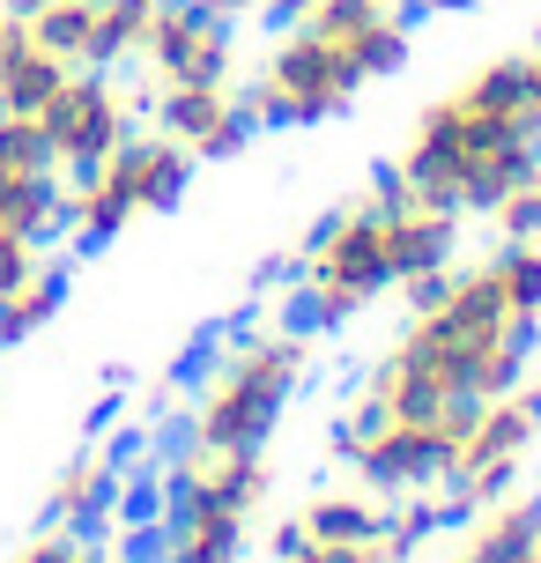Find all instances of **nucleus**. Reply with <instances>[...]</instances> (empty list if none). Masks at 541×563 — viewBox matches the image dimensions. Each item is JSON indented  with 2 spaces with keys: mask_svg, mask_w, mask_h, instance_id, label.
<instances>
[{
  "mask_svg": "<svg viewBox=\"0 0 541 563\" xmlns=\"http://www.w3.org/2000/svg\"><path fill=\"white\" fill-rule=\"evenodd\" d=\"M541 349V319L512 311V297L497 289L489 260L453 267L445 297L423 311H408L400 341L371 364L364 400L394 422H430L460 408V400H497L512 394Z\"/></svg>",
  "mask_w": 541,
  "mask_h": 563,
  "instance_id": "nucleus-1",
  "label": "nucleus"
},
{
  "mask_svg": "<svg viewBox=\"0 0 541 563\" xmlns=\"http://www.w3.org/2000/svg\"><path fill=\"white\" fill-rule=\"evenodd\" d=\"M305 371H312V334H297V327L230 334L200 371V394L186 408V438L194 445H267L283 430L297 386H305Z\"/></svg>",
  "mask_w": 541,
  "mask_h": 563,
  "instance_id": "nucleus-2",
  "label": "nucleus"
},
{
  "mask_svg": "<svg viewBox=\"0 0 541 563\" xmlns=\"http://www.w3.org/2000/svg\"><path fill=\"white\" fill-rule=\"evenodd\" d=\"M394 289V245H386V208L378 200H349L312 230V245L297 253V289L283 305V327L297 334H334L356 311H371Z\"/></svg>",
  "mask_w": 541,
  "mask_h": 563,
  "instance_id": "nucleus-3",
  "label": "nucleus"
},
{
  "mask_svg": "<svg viewBox=\"0 0 541 563\" xmlns=\"http://www.w3.org/2000/svg\"><path fill=\"white\" fill-rule=\"evenodd\" d=\"M356 97H364V82H356V67L342 59V45L319 37V30H305V23H283V37L260 59V75L245 82V112H253V126H267V134H289V126H327V119H342Z\"/></svg>",
  "mask_w": 541,
  "mask_h": 563,
  "instance_id": "nucleus-4",
  "label": "nucleus"
},
{
  "mask_svg": "<svg viewBox=\"0 0 541 563\" xmlns=\"http://www.w3.org/2000/svg\"><path fill=\"white\" fill-rule=\"evenodd\" d=\"M142 112H148V97H142L134 82H119L112 67H75V75L53 89V104L37 112L53 170H59V178H82V170H97V164L119 148V141L142 126Z\"/></svg>",
  "mask_w": 541,
  "mask_h": 563,
  "instance_id": "nucleus-5",
  "label": "nucleus"
},
{
  "mask_svg": "<svg viewBox=\"0 0 541 563\" xmlns=\"http://www.w3.org/2000/svg\"><path fill=\"white\" fill-rule=\"evenodd\" d=\"M334 460L364 482L371 497H423V489H445L453 482V438L438 422H371V430H334Z\"/></svg>",
  "mask_w": 541,
  "mask_h": 563,
  "instance_id": "nucleus-6",
  "label": "nucleus"
},
{
  "mask_svg": "<svg viewBox=\"0 0 541 563\" xmlns=\"http://www.w3.org/2000/svg\"><path fill=\"white\" fill-rule=\"evenodd\" d=\"M534 438H541V378H534V386L519 378L512 394H497V400L475 408V430L460 438V460H453V482H445V489H460L475 511L497 505V497L519 482Z\"/></svg>",
  "mask_w": 541,
  "mask_h": 563,
  "instance_id": "nucleus-7",
  "label": "nucleus"
},
{
  "mask_svg": "<svg viewBox=\"0 0 541 563\" xmlns=\"http://www.w3.org/2000/svg\"><path fill=\"white\" fill-rule=\"evenodd\" d=\"M134 67H148V89L172 82H238V23L208 15L200 0H156V23Z\"/></svg>",
  "mask_w": 541,
  "mask_h": 563,
  "instance_id": "nucleus-8",
  "label": "nucleus"
},
{
  "mask_svg": "<svg viewBox=\"0 0 541 563\" xmlns=\"http://www.w3.org/2000/svg\"><path fill=\"white\" fill-rule=\"evenodd\" d=\"M148 126H156V134H172L194 164H230V156H245V141L260 134L238 82H172V89H148Z\"/></svg>",
  "mask_w": 541,
  "mask_h": 563,
  "instance_id": "nucleus-9",
  "label": "nucleus"
},
{
  "mask_svg": "<svg viewBox=\"0 0 541 563\" xmlns=\"http://www.w3.org/2000/svg\"><path fill=\"white\" fill-rule=\"evenodd\" d=\"M245 549H253V511L216 505V497H186V489H164L148 563H245Z\"/></svg>",
  "mask_w": 541,
  "mask_h": 563,
  "instance_id": "nucleus-10",
  "label": "nucleus"
},
{
  "mask_svg": "<svg viewBox=\"0 0 541 563\" xmlns=\"http://www.w3.org/2000/svg\"><path fill=\"white\" fill-rule=\"evenodd\" d=\"M453 97L475 119L505 126V134H541V45H519V53L483 59Z\"/></svg>",
  "mask_w": 541,
  "mask_h": 563,
  "instance_id": "nucleus-11",
  "label": "nucleus"
},
{
  "mask_svg": "<svg viewBox=\"0 0 541 563\" xmlns=\"http://www.w3.org/2000/svg\"><path fill=\"white\" fill-rule=\"evenodd\" d=\"M119 511H126V467H119L104 445H82V452H75V460L53 475V489H45V519L75 527V534L112 527Z\"/></svg>",
  "mask_w": 541,
  "mask_h": 563,
  "instance_id": "nucleus-12",
  "label": "nucleus"
},
{
  "mask_svg": "<svg viewBox=\"0 0 541 563\" xmlns=\"http://www.w3.org/2000/svg\"><path fill=\"white\" fill-rule=\"evenodd\" d=\"M104 164L126 178V194H134V208H142V216H172L178 200L194 194V170H200L194 156H186L172 134H156V126H134V134L119 141Z\"/></svg>",
  "mask_w": 541,
  "mask_h": 563,
  "instance_id": "nucleus-13",
  "label": "nucleus"
},
{
  "mask_svg": "<svg viewBox=\"0 0 541 563\" xmlns=\"http://www.w3.org/2000/svg\"><path fill=\"white\" fill-rule=\"evenodd\" d=\"M75 67L30 30L23 8H0V112H45Z\"/></svg>",
  "mask_w": 541,
  "mask_h": 563,
  "instance_id": "nucleus-14",
  "label": "nucleus"
},
{
  "mask_svg": "<svg viewBox=\"0 0 541 563\" xmlns=\"http://www.w3.org/2000/svg\"><path fill=\"white\" fill-rule=\"evenodd\" d=\"M386 245H394V289L416 275L453 267L460 260V208H430V200L386 208Z\"/></svg>",
  "mask_w": 541,
  "mask_h": 563,
  "instance_id": "nucleus-15",
  "label": "nucleus"
},
{
  "mask_svg": "<svg viewBox=\"0 0 541 563\" xmlns=\"http://www.w3.org/2000/svg\"><path fill=\"white\" fill-rule=\"evenodd\" d=\"M134 223H142V208H134V194H126V178L112 164L67 178V245L75 253H97V245L126 238Z\"/></svg>",
  "mask_w": 541,
  "mask_h": 563,
  "instance_id": "nucleus-16",
  "label": "nucleus"
},
{
  "mask_svg": "<svg viewBox=\"0 0 541 563\" xmlns=\"http://www.w3.org/2000/svg\"><path fill=\"white\" fill-rule=\"evenodd\" d=\"M467 563H541V497H497L467 519V541H460Z\"/></svg>",
  "mask_w": 541,
  "mask_h": 563,
  "instance_id": "nucleus-17",
  "label": "nucleus"
},
{
  "mask_svg": "<svg viewBox=\"0 0 541 563\" xmlns=\"http://www.w3.org/2000/svg\"><path fill=\"white\" fill-rule=\"evenodd\" d=\"M0 223L23 238H67V178L59 170H0Z\"/></svg>",
  "mask_w": 541,
  "mask_h": 563,
  "instance_id": "nucleus-18",
  "label": "nucleus"
},
{
  "mask_svg": "<svg viewBox=\"0 0 541 563\" xmlns=\"http://www.w3.org/2000/svg\"><path fill=\"white\" fill-rule=\"evenodd\" d=\"M305 541H378L386 534V497H371L364 482L356 489H319L312 505L297 511Z\"/></svg>",
  "mask_w": 541,
  "mask_h": 563,
  "instance_id": "nucleus-19",
  "label": "nucleus"
},
{
  "mask_svg": "<svg viewBox=\"0 0 541 563\" xmlns=\"http://www.w3.org/2000/svg\"><path fill=\"white\" fill-rule=\"evenodd\" d=\"M156 23V0H97V30H89V67H134Z\"/></svg>",
  "mask_w": 541,
  "mask_h": 563,
  "instance_id": "nucleus-20",
  "label": "nucleus"
},
{
  "mask_svg": "<svg viewBox=\"0 0 541 563\" xmlns=\"http://www.w3.org/2000/svg\"><path fill=\"white\" fill-rule=\"evenodd\" d=\"M59 305H67V267H45V275H30L15 297H0V349H15V341H30V334H45L59 319Z\"/></svg>",
  "mask_w": 541,
  "mask_h": 563,
  "instance_id": "nucleus-21",
  "label": "nucleus"
},
{
  "mask_svg": "<svg viewBox=\"0 0 541 563\" xmlns=\"http://www.w3.org/2000/svg\"><path fill=\"white\" fill-rule=\"evenodd\" d=\"M30 30L53 45L67 67H89V30H97V0H45L30 8Z\"/></svg>",
  "mask_w": 541,
  "mask_h": 563,
  "instance_id": "nucleus-22",
  "label": "nucleus"
},
{
  "mask_svg": "<svg viewBox=\"0 0 541 563\" xmlns=\"http://www.w3.org/2000/svg\"><path fill=\"white\" fill-rule=\"evenodd\" d=\"M489 275H497V289H505V297H512V311L541 319V238H497Z\"/></svg>",
  "mask_w": 541,
  "mask_h": 563,
  "instance_id": "nucleus-23",
  "label": "nucleus"
},
{
  "mask_svg": "<svg viewBox=\"0 0 541 563\" xmlns=\"http://www.w3.org/2000/svg\"><path fill=\"white\" fill-rule=\"evenodd\" d=\"M0 170H53L37 112H0Z\"/></svg>",
  "mask_w": 541,
  "mask_h": 563,
  "instance_id": "nucleus-24",
  "label": "nucleus"
},
{
  "mask_svg": "<svg viewBox=\"0 0 541 563\" xmlns=\"http://www.w3.org/2000/svg\"><path fill=\"white\" fill-rule=\"evenodd\" d=\"M430 534H438V497H394V505H386V541H394L400 563L416 556Z\"/></svg>",
  "mask_w": 541,
  "mask_h": 563,
  "instance_id": "nucleus-25",
  "label": "nucleus"
},
{
  "mask_svg": "<svg viewBox=\"0 0 541 563\" xmlns=\"http://www.w3.org/2000/svg\"><path fill=\"white\" fill-rule=\"evenodd\" d=\"M53 267V245L45 238H23V230H8L0 223V297H15L30 275H45Z\"/></svg>",
  "mask_w": 541,
  "mask_h": 563,
  "instance_id": "nucleus-26",
  "label": "nucleus"
},
{
  "mask_svg": "<svg viewBox=\"0 0 541 563\" xmlns=\"http://www.w3.org/2000/svg\"><path fill=\"white\" fill-rule=\"evenodd\" d=\"M489 230L497 238H541V178H527V186H512V194L489 208Z\"/></svg>",
  "mask_w": 541,
  "mask_h": 563,
  "instance_id": "nucleus-27",
  "label": "nucleus"
},
{
  "mask_svg": "<svg viewBox=\"0 0 541 563\" xmlns=\"http://www.w3.org/2000/svg\"><path fill=\"white\" fill-rule=\"evenodd\" d=\"M82 549H89V534H75V527L45 519V527H37V534H30L8 563H82Z\"/></svg>",
  "mask_w": 541,
  "mask_h": 563,
  "instance_id": "nucleus-28",
  "label": "nucleus"
},
{
  "mask_svg": "<svg viewBox=\"0 0 541 563\" xmlns=\"http://www.w3.org/2000/svg\"><path fill=\"white\" fill-rule=\"evenodd\" d=\"M283 563H400V556H394V541L378 534V541H305Z\"/></svg>",
  "mask_w": 541,
  "mask_h": 563,
  "instance_id": "nucleus-29",
  "label": "nucleus"
},
{
  "mask_svg": "<svg viewBox=\"0 0 541 563\" xmlns=\"http://www.w3.org/2000/svg\"><path fill=\"white\" fill-rule=\"evenodd\" d=\"M267 549H275V563H283V556H297V549H305V527H297V519H283V527H275V541H267Z\"/></svg>",
  "mask_w": 541,
  "mask_h": 563,
  "instance_id": "nucleus-30",
  "label": "nucleus"
},
{
  "mask_svg": "<svg viewBox=\"0 0 541 563\" xmlns=\"http://www.w3.org/2000/svg\"><path fill=\"white\" fill-rule=\"evenodd\" d=\"M208 15H223V23H245V15H260V0H200Z\"/></svg>",
  "mask_w": 541,
  "mask_h": 563,
  "instance_id": "nucleus-31",
  "label": "nucleus"
},
{
  "mask_svg": "<svg viewBox=\"0 0 541 563\" xmlns=\"http://www.w3.org/2000/svg\"><path fill=\"white\" fill-rule=\"evenodd\" d=\"M305 8H312V0H260V15H267V23H297Z\"/></svg>",
  "mask_w": 541,
  "mask_h": 563,
  "instance_id": "nucleus-32",
  "label": "nucleus"
},
{
  "mask_svg": "<svg viewBox=\"0 0 541 563\" xmlns=\"http://www.w3.org/2000/svg\"><path fill=\"white\" fill-rule=\"evenodd\" d=\"M475 0H408V15H467Z\"/></svg>",
  "mask_w": 541,
  "mask_h": 563,
  "instance_id": "nucleus-33",
  "label": "nucleus"
},
{
  "mask_svg": "<svg viewBox=\"0 0 541 563\" xmlns=\"http://www.w3.org/2000/svg\"><path fill=\"white\" fill-rule=\"evenodd\" d=\"M82 563H119V556H112V549H97V541H89V549H82Z\"/></svg>",
  "mask_w": 541,
  "mask_h": 563,
  "instance_id": "nucleus-34",
  "label": "nucleus"
},
{
  "mask_svg": "<svg viewBox=\"0 0 541 563\" xmlns=\"http://www.w3.org/2000/svg\"><path fill=\"white\" fill-rule=\"evenodd\" d=\"M0 8H23V15H30V8H45V0H0Z\"/></svg>",
  "mask_w": 541,
  "mask_h": 563,
  "instance_id": "nucleus-35",
  "label": "nucleus"
},
{
  "mask_svg": "<svg viewBox=\"0 0 541 563\" xmlns=\"http://www.w3.org/2000/svg\"><path fill=\"white\" fill-rule=\"evenodd\" d=\"M438 563H467V556H438Z\"/></svg>",
  "mask_w": 541,
  "mask_h": 563,
  "instance_id": "nucleus-36",
  "label": "nucleus"
},
{
  "mask_svg": "<svg viewBox=\"0 0 541 563\" xmlns=\"http://www.w3.org/2000/svg\"><path fill=\"white\" fill-rule=\"evenodd\" d=\"M394 8H408V0H394Z\"/></svg>",
  "mask_w": 541,
  "mask_h": 563,
  "instance_id": "nucleus-37",
  "label": "nucleus"
}]
</instances>
